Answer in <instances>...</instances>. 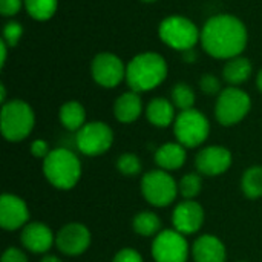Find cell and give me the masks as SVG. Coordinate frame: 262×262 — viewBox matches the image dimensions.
<instances>
[{
  "label": "cell",
  "mask_w": 262,
  "mask_h": 262,
  "mask_svg": "<svg viewBox=\"0 0 262 262\" xmlns=\"http://www.w3.org/2000/svg\"><path fill=\"white\" fill-rule=\"evenodd\" d=\"M201 43L204 51L215 58H235L247 45V29L233 15H215L201 31Z\"/></svg>",
  "instance_id": "obj_1"
},
{
  "label": "cell",
  "mask_w": 262,
  "mask_h": 262,
  "mask_svg": "<svg viewBox=\"0 0 262 262\" xmlns=\"http://www.w3.org/2000/svg\"><path fill=\"white\" fill-rule=\"evenodd\" d=\"M167 77V64L160 54L144 52L134 57L126 68V81L134 92L155 89Z\"/></svg>",
  "instance_id": "obj_2"
},
{
  "label": "cell",
  "mask_w": 262,
  "mask_h": 262,
  "mask_svg": "<svg viewBox=\"0 0 262 262\" xmlns=\"http://www.w3.org/2000/svg\"><path fill=\"white\" fill-rule=\"evenodd\" d=\"M43 173L54 187L69 190L81 177V163L69 149L58 147L51 150L43 160Z\"/></svg>",
  "instance_id": "obj_3"
},
{
  "label": "cell",
  "mask_w": 262,
  "mask_h": 262,
  "mask_svg": "<svg viewBox=\"0 0 262 262\" xmlns=\"http://www.w3.org/2000/svg\"><path fill=\"white\" fill-rule=\"evenodd\" d=\"M2 134L11 143H18L25 140L34 127L35 117L31 106L21 100H12L5 103L0 115Z\"/></svg>",
  "instance_id": "obj_4"
},
{
  "label": "cell",
  "mask_w": 262,
  "mask_h": 262,
  "mask_svg": "<svg viewBox=\"0 0 262 262\" xmlns=\"http://www.w3.org/2000/svg\"><path fill=\"white\" fill-rule=\"evenodd\" d=\"M160 38L167 46L184 52L187 49H193L198 38H201V34L189 18L181 15H172L161 21Z\"/></svg>",
  "instance_id": "obj_5"
},
{
  "label": "cell",
  "mask_w": 262,
  "mask_h": 262,
  "mask_svg": "<svg viewBox=\"0 0 262 262\" xmlns=\"http://www.w3.org/2000/svg\"><path fill=\"white\" fill-rule=\"evenodd\" d=\"M173 130L178 143L192 149L207 140L210 134V124L204 114L196 109H189L181 111V114L177 117Z\"/></svg>",
  "instance_id": "obj_6"
},
{
  "label": "cell",
  "mask_w": 262,
  "mask_h": 262,
  "mask_svg": "<svg viewBox=\"0 0 262 262\" xmlns=\"http://www.w3.org/2000/svg\"><path fill=\"white\" fill-rule=\"evenodd\" d=\"M141 193L144 200L155 207H167L177 198L178 184L163 169L147 172L141 180Z\"/></svg>",
  "instance_id": "obj_7"
},
{
  "label": "cell",
  "mask_w": 262,
  "mask_h": 262,
  "mask_svg": "<svg viewBox=\"0 0 262 262\" xmlns=\"http://www.w3.org/2000/svg\"><path fill=\"white\" fill-rule=\"evenodd\" d=\"M250 106V97L244 91L238 88H227L220 94L216 100L215 115L218 123L223 126H233L246 118Z\"/></svg>",
  "instance_id": "obj_8"
},
{
  "label": "cell",
  "mask_w": 262,
  "mask_h": 262,
  "mask_svg": "<svg viewBox=\"0 0 262 262\" xmlns=\"http://www.w3.org/2000/svg\"><path fill=\"white\" fill-rule=\"evenodd\" d=\"M114 143V132L112 129L103 121H92L86 123L75 137L77 149L88 157H98L103 155L111 149Z\"/></svg>",
  "instance_id": "obj_9"
},
{
  "label": "cell",
  "mask_w": 262,
  "mask_h": 262,
  "mask_svg": "<svg viewBox=\"0 0 262 262\" xmlns=\"http://www.w3.org/2000/svg\"><path fill=\"white\" fill-rule=\"evenodd\" d=\"M152 256L155 262H187L189 244L183 233L163 230L154 238Z\"/></svg>",
  "instance_id": "obj_10"
},
{
  "label": "cell",
  "mask_w": 262,
  "mask_h": 262,
  "mask_svg": "<svg viewBox=\"0 0 262 262\" xmlns=\"http://www.w3.org/2000/svg\"><path fill=\"white\" fill-rule=\"evenodd\" d=\"M57 249L68 256H78L91 246V232L84 224L69 223L63 226L55 235Z\"/></svg>",
  "instance_id": "obj_11"
},
{
  "label": "cell",
  "mask_w": 262,
  "mask_h": 262,
  "mask_svg": "<svg viewBox=\"0 0 262 262\" xmlns=\"http://www.w3.org/2000/svg\"><path fill=\"white\" fill-rule=\"evenodd\" d=\"M92 77L103 88H115L126 77V68L117 55L103 52L92 61Z\"/></svg>",
  "instance_id": "obj_12"
},
{
  "label": "cell",
  "mask_w": 262,
  "mask_h": 262,
  "mask_svg": "<svg viewBox=\"0 0 262 262\" xmlns=\"http://www.w3.org/2000/svg\"><path fill=\"white\" fill-rule=\"evenodd\" d=\"M29 220V210L26 203L12 195L3 193L0 198V226L3 230L12 232L25 227Z\"/></svg>",
  "instance_id": "obj_13"
},
{
  "label": "cell",
  "mask_w": 262,
  "mask_h": 262,
  "mask_svg": "<svg viewBox=\"0 0 262 262\" xmlns=\"http://www.w3.org/2000/svg\"><path fill=\"white\" fill-rule=\"evenodd\" d=\"M232 164V154L223 146H209L198 152L195 166L200 173L206 177H216L229 170Z\"/></svg>",
  "instance_id": "obj_14"
},
{
  "label": "cell",
  "mask_w": 262,
  "mask_h": 262,
  "mask_svg": "<svg viewBox=\"0 0 262 262\" xmlns=\"http://www.w3.org/2000/svg\"><path fill=\"white\" fill-rule=\"evenodd\" d=\"M204 223V210L203 207L192 200H186L180 203L172 213V224L177 232L183 235L196 233Z\"/></svg>",
  "instance_id": "obj_15"
},
{
  "label": "cell",
  "mask_w": 262,
  "mask_h": 262,
  "mask_svg": "<svg viewBox=\"0 0 262 262\" xmlns=\"http://www.w3.org/2000/svg\"><path fill=\"white\" fill-rule=\"evenodd\" d=\"M20 241L21 246L31 253H46L52 244H55V236L46 224L29 223L21 229Z\"/></svg>",
  "instance_id": "obj_16"
},
{
  "label": "cell",
  "mask_w": 262,
  "mask_h": 262,
  "mask_svg": "<svg viewBox=\"0 0 262 262\" xmlns=\"http://www.w3.org/2000/svg\"><path fill=\"white\" fill-rule=\"evenodd\" d=\"M195 262H226L227 252L226 246L215 235L200 236L192 247Z\"/></svg>",
  "instance_id": "obj_17"
},
{
  "label": "cell",
  "mask_w": 262,
  "mask_h": 262,
  "mask_svg": "<svg viewBox=\"0 0 262 262\" xmlns=\"http://www.w3.org/2000/svg\"><path fill=\"white\" fill-rule=\"evenodd\" d=\"M141 111H143L141 98L134 91L120 95L114 104V114L120 123H134L141 115Z\"/></svg>",
  "instance_id": "obj_18"
},
{
  "label": "cell",
  "mask_w": 262,
  "mask_h": 262,
  "mask_svg": "<svg viewBox=\"0 0 262 262\" xmlns=\"http://www.w3.org/2000/svg\"><path fill=\"white\" fill-rule=\"evenodd\" d=\"M155 163L163 170H178L186 163V147L180 143H166L155 152Z\"/></svg>",
  "instance_id": "obj_19"
},
{
  "label": "cell",
  "mask_w": 262,
  "mask_h": 262,
  "mask_svg": "<svg viewBox=\"0 0 262 262\" xmlns=\"http://www.w3.org/2000/svg\"><path fill=\"white\" fill-rule=\"evenodd\" d=\"M147 120L157 127H167L175 118L173 104L166 98H154L146 109Z\"/></svg>",
  "instance_id": "obj_20"
},
{
  "label": "cell",
  "mask_w": 262,
  "mask_h": 262,
  "mask_svg": "<svg viewBox=\"0 0 262 262\" xmlns=\"http://www.w3.org/2000/svg\"><path fill=\"white\" fill-rule=\"evenodd\" d=\"M60 121L68 130H80L86 123L84 107L78 101H68L60 107Z\"/></svg>",
  "instance_id": "obj_21"
},
{
  "label": "cell",
  "mask_w": 262,
  "mask_h": 262,
  "mask_svg": "<svg viewBox=\"0 0 262 262\" xmlns=\"http://www.w3.org/2000/svg\"><path fill=\"white\" fill-rule=\"evenodd\" d=\"M252 74V63L244 57H235L227 61L224 66V80L230 84H241L244 83Z\"/></svg>",
  "instance_id": "obj_22"
},
{
  "label": "cell",
  "mask_w": 262,
  "mask_h": 262,
  "mask_svg": "<svg viewBox=\"0 0 262 262\" xmlns=\"http://www.w3.org/2000/svg\"><path fill=\"white\" fill-rule=\"evenodd\" d=\"M132 227L135 233H138L140 236H144V238L157 236L161 232V220L157 213L143 210L134 218Z\"/></svg>",
  "instance_id": "obj_23"
},
{
  "label": "cell",
  "mask_w": 262,
  "mask_h": 262,
  "mask_svg": "<svg viewBox=\"0 0 262 262\" xmlns=\"http://www.w3.org/2000/svg\"><path fill=\"white\" fill-rule=\"evenodd\" d=\"M241 190L250 200L262 196V166L249 167L241 178Z\"/></svg>",
  "instance_id": "obj_24"
},
{
  "label": "cell",
  "mask_w": 262,
  "mask_h": 262,
  "mask_svg": "<svg viewBox=\"0 0 262 262\" xmlns=\"http://www.w3.org/2000/svg\"><path fill=\"white\" fill-rule=\"evenodd\" d=\"M26 11L35 20H48L57 9V0H25Z\"/></svg>",
  "instance_id": "obj_25"
},
{
  "label": "cell",
  "mask_w": 262,
  "mask_h": 262,
  "mask_svg": "<svg viewBox=\"0 0 262 262\" xmlns=\"http://www.w3.org/2000/svg\"><path fill=\"white\" fill-rule=\"evenodd\" d=\"M201 189H203V180L200 173L195 172L186 173L178 183V192L186 200H193L195 196H198L201 193Z\"/></svg>",
  "instance_id": "obj_26"
},
{
  "label": "cell",
  "mask_w": 262,
  "mask_h": 262,
  "mask_svg": "<svg viewBox=\"0 0 262 262\" xmlns=\"http://www.w3.org/2000/svg\"><path fill=\"white\" fill-rule=\"evenodd\" d=\"M172 101L181 111L193 109V104H195L193 89L189 84H186V83L175 84V88L172 89Z\"/></svg>",
  "instance_id": "obj_27"
},
{
  "label": "cell",
  "mask_w": 262,
  "mask_h": 262,
  "mask_svg": "<svg viewBox=\"0 0 262 262\" xmlns=\"http://www.w3.org/2000/svg\"><path fill=\"white\" fill-rule=\"evenodd\" d=\"M117 169L126 177H135L141 172V161L134 154H123L117 160Z\"/></svg>",
  "instance_id": "obj_28"
},
{
  "label": "cell",
  "mask_w": 262,
  "mask_h": 262,
  "mask_svg": "<svg viewBox=\"0 0 262 262\" xmlns=\"http://www.w3.org/2000/svg\"><path fill=\"white\" fill-rule=\"evenodd\" d=\"M21 34H23L21 25L17 23V21H9V23H6L5 28H3V41H5L8 46L14 48V46L18 43Z\"/></svg>",
  "instance_id": "obj_29"
},
{
  "label": "cell",
  "mask_w": 262,
  "mask_h": 262,
  "mask_svg": "<svg viewBox=\"0 0 262 262\" xmlns=\"http://www.w3.org/2000/svg\"><path fill=\"white\" fill-rule=\"evenodd\" d=\"M200 88H201V91H203L204 94H207V95H215V94L220 92L221 83H220V80H218L215 75L206 74V75H203L201 80H200Z\"/></svg>",
  "instance_id": "obj_30"
},
{
  "label": "cell",
  "mask_w": 262,
  "mask_h": 262,
  "mask_svg": "<svg viewBox=\"0 0 262 262\" xmlns=\"http://www.w3.org/2000/svg\"><path fill=\"white\" fill-rule=\"evenodd\" d=\"M21 9V0H0V12L5 17L15 15Z\"/></svg>",
  "instance_id": "obj_31"
},
{
  "label": "cell",
  "mask_w": 262,
  "mask_h": 262,
  "mask_svg": "<svg viewBox=\"0 0 262 262\" xmlns=\"http://www.w3.org/2000/svg\"><path fill=\"white\" fill-rule=\"evenodd\" d=\"M112 262H144V261H143L141 255H140L137 250H134V249H123V250H120V252L115 255V258H114V261Z\"/></svg>",
  "instance_id": "obj_32"
},
{
  "label": "cell",
  "mask_w": 262,
  "mask_h": 262,
  "mask_svg": "<svg viewBox=\"0 0 262 262\" xmlns=\"http://www.w3.org/2000/svg\"><path fill=\"white\" fill-rule=\"evenodd\" d=\"M2 262H28L26 255L15 247H9L3 252L2 255Z\"/></svg>",
  "instance_id": "obj_33"
},
{
  "label": "cell",
  "mask_w": 262,
  "mask_h": 262,
  "mask_svg": "<svg viewBox=\"0 0 262 262\" xmlns=\"http://www.w3.org/2000/svg\"><path fill=\"white\" fill-rule=\"evenodd\" d=\"M49 146H48V143L45 141V140H35L32 144H31V154H32V157H35V158H46L48 155H49Z\"/></svg>",
  "instance_id": "obj_34"
},
{
  "label": "cell",
  "mask_w": 262,
  "mask_h": 262,
  "mask_svg": "<svg viewBox=\"0 0 262 262\" xmlns=\"http://www.w3.org/2000/svg\"><path fill=\"white\" fill-rule=\"evenodd\" d=\"M183 58H184L186 61H189V63H190V61H193V60L196 58V54L193 52V49H187V51H184V52H183Z\"/></svg>",
  "instance_id": "obj_35"
},
{
  "label": "cell",
  "mask_w": 262,
  "mask_h": 262,
  "mask_svg": "<svg viewBox=\"0 0 262 262\" xmlns=\"http://www.w3.org/2000/svg\"><path fill=\"white\" fill-rule=\"evenodd\" d=\"M6 43L2 40V43H0V51H2V58H0V66H3L5 64V61H6Z\"/></svg>",
  "instance_id": "obj_36"
},
{
  "label": "cell",
  "mask_w": 262,
  "mask_h": 262,
  "mask_svg": "<svg viewBox=\"0 0 262 262\" xmlns=\"http://www.w3.org/2000/svg\"><path fill=\"white\" fill-rule=\"evenodd\" d=\"M41 262H63L60 258H57V256H54V255H46L43 259H41Z\"/></svg>",
  "instance_id": "obj_37"
},
{
  "label": "cell",
  "mask_w": 262,
  "mask_h": 262,
  "mask_svg": "<svg viewBox=\"0 0 262 262\" xmlns=\"http://www.w3.org/2000/svg\"><path fill=\"white\" fill-rule=\"evenodd\" d=\"M5 98H6V91H5V86L2 84L0 86V101L5 104Z\"/></svg>",
  "instance_id": "obj_38"
},
{
  "label": "cell",
  "mask_w": 262,
  "mask_h": 262,
  "mask_svg": "<svg viewBox=\"0 0 262 262\" xmlns=\"http://www.w3.org/2000/svg\"><path fill=\"white\" fill-rule=\"evenodd\" d=\"M258 88H259V91L262 92V71L259 72V75H258Z\"/></svg>",
  "instance_id": "obj_39"
},
{
  "label": "cell",
  "mask_w": 262,
  "mask_h": 262,
  "mask_svg": "<svg viewBox=\"0 0 262 262\" xmlns=\"http://www.w3.org/2000/svg\"><path fill=\"white\" fill-rule=\"evenodd\" d=\"M143 2H155V0H143Z\"/></svg>",
  "instance_id": "obj_40"
},
{
  "label": "cell",
  "mask_w": 262,
  "mask_h": 262,
  "mask_svg": "<svg viewBox=\"0 0 262 262\" xmlns=\"http://www.w3.org/2000/svg\"><path fill=\"white\" fill-rule=\"evenodd\" d=\"M241 262H244V261H241Z\"/></svg>",
  "instance_id": "obj_41"
}]
</instances>
